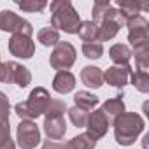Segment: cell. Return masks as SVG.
<instances>
[{"label": "cell", "mask_w": 149, "mask_h": 149, "mask_svg": "<svg viewBox=\"0 0 149 149\" xmlns=\"http://www.w3.org/2000/svg\"><path fill=\"white\" fill-rule=\"evenodd\" d=\"M91 16H93V23L98 28V42H107L111 39H114L121 26L125 25V19L121 18L119 11L116 7H112V4L109 0H98L93 4L91 9Z\"/></svg>", "instance_id": "obj_1"}, {"label": "cell", "mask_w": 149, "mask_h": 149, "mask_svg": "<svg viewBox=\"0 0 149 149\" xmlns=\"http://www.w3.org/2000/svg\"><path fill=\"white\" fill-rule=\"evenodd\" d=\"M49 9H51V28H54L56 32L61 30L70 35H77L81 26V16L74 9L72 2L56 0V2H51Z\"/></svg>", "instance_id": "obj_2"}, {"label": "cell", "mask_w": 149, "mask_h": 149, "mask_svg": "<svg viewBox=\"0 0 149 149\" xmlns=\"http://www.w3.org/2000/svg\"><path fill=\"white\" fill-rule=\"evenodd\" d=\"M114 126V139L121 146H132L144 132V119L137 112H123L112 119Z\"/></svg>", "instance_id": "obj_3"}, {"label": "cell", "mask_w": 149, "mask_h": 149, "mask_svg": "<svg viewBox=\"0 0 149 149\" xmlns=\"http://www.w3.org/2000/svg\"><path fill=\"white\" fill-rule=\"evenodd\" d=\"M65 111L67 105L60 98H51L49 105L44 112V132L49 140H61L67 133V123H65Z\"/></svg>", "instance_id": "obj_4"}, {"label": "cell", "mask_w": 149, "mask_h": 149, "mask_svg": "<svg viewBox=\"0 0 149 149\" xmlns=\"http://www.w3.org/2000/svg\"><path fill=\"white\" fill-rule=\"evenodd\" d=\"M49 100H51L49 91L42 86H37L30 91V95L25 102H19V104L14 105V112L21 119L33 121V119H37L39 116H42L46 112V109L49 105Z\"/></svg>", "instance_id": "obj_5"}, {"label": "cell", "mask_w": 149, "mask_h": 149, "mask_svg": "<svg viewBox=\"0 0 149 149\" xmlns=\"http://www.w3.org/2000/svg\"><path fill=\"white\" fill-rule=\"evenodd\" d=\"M76 58H77V51L70 42H58L49 56V65L54 68V70H68L74 63H76Z\"/></svg>", "instance_id": "obj_6"}, {"label": "cell", "mask_w": 149, "mask_h": 149, "mask_svg": "<svg viewBox=\"0 0 149 149\" xmlns=\"http://www.w3.org/2000/svg\"><path fill=\"white\" fill-rule=\"evenodd\" d=\"M16 140L21 149H35L40 144V130L37 123L21 119L16 130Z\"/></svg>", "instance_id": "obj_7"}, {"label": "cell", "mask_w": 149, "mask_h": 149, "mask_svg": "<svg viewBox=\"0 0 149 149\" xmlns=\"http://www.w3.org/2000/svg\"><path fill=\"white\" fill-rule=\"evenodd\" d=\"M0 30L9 32V33H23L28 37H32V33H33L32 23L19 18L13 11H0Z\"/></svg>", "instance_id": "obj_8"}, {"label": "cell", "mask_w": 149, "mask_h": 149, "mask_svg": "<svg viewBox=\"0 0 149 149\" xmlns=\"http://www.w3.org/2000/svg\"><path fill=\"white\" fill-rule=\"evenodd\" d=\"M7 47L13 56L23 58V60H30L35 53V44H33L32 37L23 35V33H13L7 42Z\"/></svg>", "instance_id": "obj_9"}, {"label": "cell", "mask_w": 149, "mask_h": 149, "mask_svg": "<svg viewBox=\"0 0 149 149\" xmlns=\"http://www.w3.org/2000/svg\"><path fill=\"white\" fill-rule=\"evenodd\" d=\"M111 126V119L105 116V112L102 109H93V112L88 114V121H86V133L91 135L95 140L102 139L107 135V130Z\"/></svg>", "instance_id": "obj_10"}, {"label": "cell", "mask_w": 149, "mask_h": 149, "mask_svg": "<svg viewBox=\"0 0 149 149\" xmlns=\"http://www.w3.org/2000/svg\"><path fill=\"white\" fill-rule=\"evenodd\" d=\"M125 25L128 26V42L132 46L149 42V23H147V19L144 16L132 18Z\"/></svg>", "instance_id": "obj_11"}, {"label": "cell", "mask_w": 149, "mask_h": 149, "mask_svg": "<svg viewBox=\"0 0 149 149\" xmlns=\"http://www.w3.org/2000/svg\"><path fill=\"white\" fill-rule=\"evenodd\" d=\"M6 68H7V77L6 83H13L19 88H26L32 83V74L26 67H23L18 61H6Z\"/></svg>", "instance_id": "obj_12"}, {"label": "cell", "mask_w": 149, "mask_h": 149, "mask_svg": "<svg viewBox=\"0 0 149 149\" xmlns=\"http://www.w3.org/2000/svg\"><path fill=\"white\" fill-rule=\"evenodd\" d=\"M132 67L130 65H125V67H119V65H114V67H109L105 72H104V83L114 86V88H119L123 90L128 81H130V74H132Z\"/></svg>", "instance_id": "obj_13"}, {"label": "cell", "mask_w": 149, "mask_h": 149, "mask_svg": "<svg viewBox=\"0 0 149 149\" xmlns=\"http://www.w3.org/2000/svg\"><path fill=\"white\" fill-rule=\"evenodd\" d=\"M76 88V77L70 70H60L53 79V90L60 95H67Z\"/></svg>", "instance_id": "obj_14"}, {"label": "cell", "mask_w": 149, "mask_h": 149, "mask_svg": "<svg viewBox=\"0 0 149 149\" xmlns=\"http://www.w3.org/2000/svg\"><path fill=\"white\" fill-rule=\"evenodd\" d=\"M81 81L88 86V88H102L104 84V72L102 68L98 67H93V65H86L83 70H81Z\"/></svg>", "instance_id": "obj_15"}, {"label": "cell", "mask_w": 149, "mask_h": 149, "mask_svg": "<svg viewBox=\"0 0 149 149\" xmlns=\"http://www.w3.org/2000/svg\"><path fill=\"white\" fill-rule=\"evenodd\" d=\"M149 9V4H140V2H128V0H118V11L125 23L132 18L140 16V11Z\"/></svg>", "instance_id": "obj_16"}, {"label": "cell", "mask_w": 149, "mask_h": 149, "mask_svg": "<svg viewBox=\"0 0 149 149\" xmlns=\"http://www.w3.org/2000/svg\"><path fill=\"white\" fill-rule=\"evenodd\" d=\"M109 58L114 61V65H119V67L130 65L132 49H130L126 44H114V46H111V49H109Z\"/></svg>", "instance_id": "obj_17"}, {"label": "cell", "mask_w": 149, "mask_h": 149, "mask_svg": "<svg viewBox=\"0 0 149 149\" xmlns=\"http://www.w3.org/2000/svg\"><path fill=\"white\" fill-rule=\"evenodd\" d=\"M132 56H135V70H142V72L149 70V42L133 46Z\"/></svg>", "instance_id": "obj_18"}, {"label": "cell", "mask_w": 149, "mask_h": 149, "mask_svg": "<svg viewBox=\"0 0 149 149\" xmlns=\"http://www.w3.org/2000/svg\"><path fill=\"white\" fill-rule=\"evenodd\" d=\"M74 104H76V107L90 112V111H93L100 104V100H98L97 95H93L90 91H77L76 95H74Z\"/></svg>", "instance_id": "obj_19"}, {"label": "cell", "mask_w": 149, "mask_h": 149, "mask_svg": "<svg viewBox=\"0 0 149 149\" xmlns=\"http://www.w3.org/2000/svg\"><path fill=\"white\" fill-rule=\"evenodd\" d=\"M97 146V140L88 135V133H81V135H76L72 140H68L65 144V149H95Z\"/></svg>", "instance_id": "obj_20"}, {"label": "cell", "mask_w": 149, "mask_h": 149, "mask_svg": "<svg viewBox=\"0 0 149 149\" xmlns=\"http://www.w3.org/2000/svg\"><path fill=\"white\" fill-rule=\"evenodd\" d=\"M102 111L105 112V116L111 119H114L116 116H119V114H123L125 112V102H123V98H121V95L119 97H114V98H109V100H105L104 102V105H102Z\"/></svg>", "instance_id": "obj_21"}, {"label": "cell", "mask_w": 149, "mask_h": 149, "mask_svg": "<svg viewBox=\"0 0 149 149\" xmlns=\"http://www.w3.org/2000/svg\"><path fill=\"white\" fill-rule=\"evenodd\" d=\"M77 35L83 42H98V28L93 21H81Z\"/></svg>", "instance_id": "obj_22"}, {"label": "cell", "mask_w": 149, "mask_h": 149, "mask_svg": "<svg viewBox=\"0 0 149 149\" xmlns=\"http://www.w3.org/2000/svg\"><path fill=\"white\" fill-rule=\"evenodd\" d=\"M37 40L46 46V47H51V46H56L60 42V32H56L54 28L51 26H46V28H40L39 33H37Z\"/></svg>", "instance_id": "obj_23"}, {"label": "cell", "mask_w": 149, "mask_h": 149, "mask_svg": "<svg viewBox=\"0 0 149 149\" xmlns=\"http://www.w3.org/2000/svg\"><path fill=\"white\" fill-rule=\"evenodd\" d=\"M130 81H132V84L135 86V90H139L140 93H147V91H149V74H147V72L132 70Z\"/></svg>", "instance_id": "obj_24"}, {"label": "cell", "mask_w": 149, "mask_h": 149, "mask_svg": "<svg viewBox=\"0 0 149 149\" xmlns=\"http://www.w3.org/2000/svg\"><path fill=\"white\" fill-rule=\"evenodd\" d=\"M0 149H16V144L11 139V121L0 123Z\"/></svg>", "instance_id": "obj_25"}, {"label": "cell", "mask_w": 149, "mask_h": 149, "mask_svg": "<svg viewBox=\"0 0 149 149\" xmlns=\"http://www.w3.org/2000/svg\"><path fill=\"white\" fill-rule=\"evenodd\" d=\"M68 119L72 121V125L74 126H77V128H84L86 126V121H88V114L90 112H86V111H83V109H79V107H70L68 111Z\"/></svg>", "instance_id": "obj_26"}, {"label": "cell", "mask_w": 149, "mask_h": 149, "mask_svg": "<svg viewBox=\"0 0 149 149\" xmlns=\"http://www.w3.org/2000/svg\"><path fill=\"white\" fill-rule=\"evenodd\" d=\"M83 54L88 60H100L104 56V46H102V42H84L83 44Z\"/></svg>", "instance_id": "obj_27"}, {"label": "cell", "mask_w": 149, "mask_h": 149, "mask_svg": "<svg viewBox=\"0 0 149 149\" xmlns=\"http://www.w3.org/2000/svg\"><path fill=\"white\" fill-rule=\"evenodd\" d=\"M16 6L23 11V13H40L42 9L47 7V2L44 0H25V2H16Z\"/></svg>", "instance_id": "obj_28"}, {"label": "cell", "mask_w": 149, "mask_h": 149, "mask_svg": "<svg viewBox=\"0 0 149 149\" xmlns=\"http://www.w3.org/2000/svg\"><path fill=\"white\" fill-rule=\"evenodd\" d=\"M9 114H11V104L9 98L4 91H0V123L9 121Z\"/></svg>", "instance_id": "obj_29"}, {"label": "cell", "mask_w": 149, "mask_h": 149, "mask_svg": "<svg viewBox=\"0 0 149 149\" xmlns=\"http://www.w3.org/2000/svg\"><path fill=\"white\" fill-rule=\"evenodd\" d=\"M40 149H65V144H61V142H56V140H44V144H42V147Z\"/></svg>", "instance_id": "obj_30"}, {"label": "cell", "mask_w": 149, "mask_h": 149, "mask_svg": "<svg viewBox=\"0 0 149 149\" xmlns=\"http://www.w3.org/2000/svg\"><path fill=\"white\" fill-rule=\"evenodd\" d=\"M0 61H2V60H0Z\"/></svg>", "instance_id": "obj_31"}]
</instances>
